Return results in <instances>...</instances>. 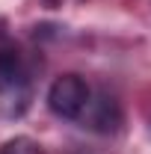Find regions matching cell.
I'll list each match as a JSON object with an SVG mask.
<instances>
[{"instance_id":"2","label":"cell","mask_w":151,"mask_h":154,"mask_svg":"<svg viewBox=\"0 0 151 154\" xmlns=\"http://www.w3.org/2000/svg\"><path fill=\"white\" fill-rule=\"evenodd\" d=\"M89 101H92V89L86 86V80L80 74H59L48 89V107L59 119H71V122L77 119L80 122Z\"/></svg>"},{"instance_id":"3","label":"cell","mask_w":151,"mask_h":154,"mask_svg":"<svg viewBox=\"0 0 151 154\" xmlns=\"http://www.w3.org/2000/svg\"><path fill=\"white\" fill-rule=\"evenodd\" d=\"M80 122H83V128L110 134V131L119 128L122 113H119V104H116L113 98L101 95V98H92V101H89V107H86V113L80 116Z\"/></svg>"},{"instance_id":"4","label":"cell","mask_w":151,"mask_h":154,"mask_svg":"<svg viewBox=\"0 0 151 154\" xmlns=\"http://www.w3.org/2000/svg\"><path fill=\"white\" fill-rule=\"evenodd\" d=\"M0 154H45L42 151V145H39L36 139H30V136H15V139H9Z\"/></svg>"},{"instance_id":"1","label":"cell","mask_w":151,"mask_h":154,"mask_svg":"<svg viewBox=\"0 0 151 154\" xmlns=\"http://www.w3.org/2000/svg\"><path fill=\"white\" fill-rule=\"evenodd\" d=\"M0 101L6 104L9 116H18L30 101V77L21 62V54L12 48L0 51Z\"/></svg>"}]
</instances>
